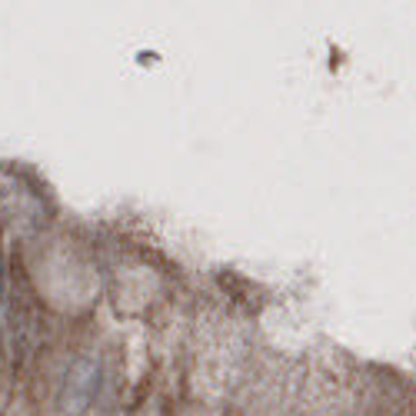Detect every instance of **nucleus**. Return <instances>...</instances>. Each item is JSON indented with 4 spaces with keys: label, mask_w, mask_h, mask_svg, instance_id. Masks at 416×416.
<instances>
[{
    "label": "nucleus",
    "mask_w": 416,
    "mask_h": 416,
    "mask_svg": "<svg viewBox=\"0 0 416 416\" xmlns=\"http://www.w3.org/2000/svg\"><path fill=\"white\" fill-rule=\"evenodd\" d=\"M3 297H7V290H3V257H0V303H3Z\"/></svg>",
    "instance_id": "obj_1"
}]
</instances>
